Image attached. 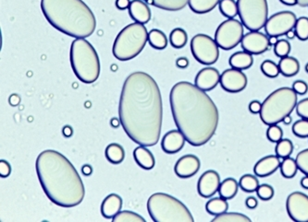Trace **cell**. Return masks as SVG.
<instances>
[{"instance_id":"cell-1","label":"cell","mask_w":308,"mask_h":222,"mask_svg":"<svg viewBox=\"0 0 308 222\" xmlns=\"http://www.w3.org/2000/svg\"><path fill=\"white\" fill-rule=\"evenodd\" d=\"M120 122L138 145H157L161 133L163 105L157 81L145 72H133L123 84L119 105Z\"/></svg>"},{"instance_id":"cell-2","label":"cell","mask_w":308,"mask_h":222,"mask_svg":"<svg viewBox=\"0 0 308 222\" xmlns=\"http://www.w3.org/2000/svg\"><path fill=\"white\" fill-rule=\"evenodd\" d=\"M171 113L190 145H205L214 136L220 122L219 109L205 91L188 81L178 82L170 94Z\"/></svg>"},{"instance_id":"cell-3","label":"cell","mask_w":308,"mask_h":222,"mask_svg":"<svg viewBox=\"0 0 308 222\" xmlns=\"http://www.w3.org/2000/svg\"><path fill=\"white\" fill-rule=\"evenodd\" d=\"M36 174L45 196L55 205L74 208L83 202L85 188L77 170L63 154L53 150L41 152Z\"/></svg>"},{"instance_id":"cell-4","label":"cell","mask_w":308,"mask_h":222,"mask_svg":"<svg viewBox=\"0 0 308 222\" xmlns=\"http://www.w3.org/2000/svg\"><path fill=\"white\" fill-rule=\"evenodd\" d=\"M41 10L55 29L74 38H87L97 27L93 11L83 0H41Z\"/></svg>"},{"instance_id":"cell-5","label":"cell","mask_w":308,"mask_h":222,"mask_svg":"<svg viewBox=\"0 0 308 222\" xmlns=\"http://www.w3.org/2000/svg\"><path fill=\"white\" fill-rule=\"evenodd\" d=\"M69 60L79 80L85 84L96 82L100 75V60L93 45L84 38H76L70 45Z\"/></svg>"},{"instance_id":"cell-6","label":"cell","mask_w":308,"mask_h":222,"mask_svg":"<svg viewBox=\"0 0 308 222\" xmlns=\"http://www.w3.org/2000/svg\"><path fill=\"white\" fill-rule=\"evenodd\" d=\"M298 103V94L293 88L282 87L270 93L262 103L260 118L265 125H278L291 116Z\"/></svg>"},{"instance_id":"cell-7","label":"cell","mask_w":308,"mask_h":222,"mask_svg":"<svg viewBox=\"0 0 308 222\" xmlns=\"http://www.w3.org/2000/svg\"><path fill=\"white\" fill-rule=\"evenodd\" d=\"M147 210L155 222L195 221L185 205L168 193L152 195L147 201Z\"/></svg>"},{"instance_id":"cell-8","label":"cell","mask_w":308,"mask_h":222,"mask_svg":"<svg viewBox=\"0 0 308 222\" xmlns=\"http://www.w3.org/2000/svg\"><path fill=\"white\" fill-rule=\"evenodd\" d=\"M148 42V33L145 24L132 23L117 34L113 44V55L120 61H129L142 52Z\"/></svg>"},{"instance_id":"cell-9","label":"cell","mask_w":308,"mask_h":222,"mask_svg":"<svg viewBox=\"0 0 308 222\" xmlns=\"http://www.w3.org/2000/svg\"><path fill=\"white\" fill-rule=\"evenodd\" d=\"M238 15L242 23L251 32L264 28L269 19L267 0H237Z\"/></svg>"},{"instance_id":"cell-10","label":"cell","mask_w":308,"mask_h":222,"mask_svg":"<svg viewBox=\"0 0 308 222\" xmlns=\"http://www.w3.org/2000/svg\"><path fill=\"white\" fill-rule=\"evenodd\" d=\"M191 51L194 58L200 64L211 66L220 58V46L214 39L206 34H196L191 41Z\"/></svg>"},{"instance_id":"cell-11","label":"cell","mask_w":308,"mask_h":222,"mask_svg":"<svg viewBox=\"0 0 308 222\" xmlns=\"http://www.w3.org/2000/svg\"><path fill=\"white\" fill-rule=\"evenodd\" d=\"M244 24L235 19L223 21L216 31L215 41L220 48L231 50L241 44L244 38Z\"/></svg>"},{"instance_id":"cell-12","label":"cell","mask_w":308,"mask_h":222,"mask_svg":"<svg viewBox=\"0 0 308 222\" xmlns=\"http://www.w3.org/2000/svg\"><path fill=\"white\" fill-rule=\"evenodd\" d=\"M297 21L296 15L292 11H280L269 18L265 25L266 34L269 36H282L290 30L294 29Z\"/></svg>"},{"instance_id":"cell-13","label":"cell","mask_w":308,"mask_h":222,"mask_svg":"<svg viewBox=\"0 0 308 222\" xmlns=\"http://www.w3.org/2000/svg\"><path fill=\"white\" fill-rule=\"evenodd\" d=\"M289 217L295 222H308V196L301 192L289 195L286 201Z\"/></svg>"},{"instance_id":"cell-14","label":"cell","mask_w":308,"mask_h":222,"mask_svg":"<svg viewBox=\"0 0 308 222\" xmlns=\"http://www.w3.org/2000/svg\"><path fill=\"white\" fill-rule=\"evenodd\" d=\"M248 83L245 73L240 69H227L220 76V85L226 92L238 93L244 91Z\"/></svg>"},{"instance_id":"cell-15","label":"cell","mask_w":308,"mask_h":222,"mask_svg":"<svg viewBox=\"0 0 308 222\" xmlns=\"http://www.w3.org/2000/svg\"><path fill=\"white\" fill-rule=\"evenodd\" d=\"M242 48L252 54H261L269 50V35L260 33L259 31L250 32L244 35V38L241 42Z\"/></svg>"},{"instance_id":"cell-16","label":"cell","mask_w":308,"mask_h":222,"mask_svg":"<svg viewBox=\"0 0 308 222\" xmlns=\"http://www.w3.org/2000/svg\"><path fill=\"white\" fill-rule=\"evenodd\" d=\"M220 184L219 173L209 170L201 175L197 184V191L202 198H210L217 192H219Z\"/></svg>"},{"instance_id":"cell-17","label":"cell","mask_w":308,"mask_h":222,"mask_svg":"<svg viewBox=\"0 0 308 222\" xmlns=\"http://www.w3.org/2000/svg\"><path fill=\"white\" fill-rule=\"evenodd\" d=\"M200 166V159L196 155H185L178 159L174 167V172L180 178H191L198 173Z\"/></svg>"},{"instance_id":"cell-18","label":"cell","mask_w":308,"mask_h":222,"mask_svg":"<svg viewBox=\"0 0 308 222\" xmlns=\"http://www.w3.org/2000/svg\"><path fill=\"white\" fill-rule=\"evenodd\" d=\"M220 75L219 70L214 68H205L201 69L196 75L195 84L201 90L209 92L214 90L220 83Z\"/></svg>"},{"instance_id":"cell-19","label":"cell","mask_w":308,"mask_h":222,"mask_svg":"<svg viewBox=\"0 0 308 222\" xmlns=\"http://www.w3.org/2000/svg\"><path fill=\"white\" fill-rule=\"evenodd\" d=\"M185 141V136L179 129L169 131L162 138V150L167 154H175L182 150Z\"/></svg>"},{"instance_id":"cell-20","label":"cell","mask_w":308,"mask_h":222,"mask_svg":"<svg viewBox=\"0 0 308 222\" xmlns=\"http://www.w3.org/2000/svg\"><path fill=\"white\" fill-rule=\"evenodd\" d=\"M281 161L277 155H269L259 159L254 167V174L259 177H268L279 169Z\"/></svg>"},{"instance_id":"cell-21","label":"cell","mask_w":308,"mask_h":222,"mask_svg":"<svg viewBox=\"0 0 308 222\" xmlns=\"http://www.w3.org/2000/svg\"><path fill=\"white\" fill-rule=\"evenodd\" d=\"M129 14L135 22L147 24L151 19V10L143 0H132L129 7Z\"/></svg>"},{"instance_id":"cell-22","label":"cell","mask_w":308,"mask_h":222,"mask_svg":"<svg viewBox=\"0 0 308 222\" xmlns=\"http://www.w3.org/2000/svg\"><path fill=\"white\" fill-rule=\"evenodd\" d=\"M123 198L116 193H111L104 199L101 205V214L103 217L111 219L123 208Z\"/></svg>"},{"instance_id":"cell-23","label":"cell","mask_w":308,"mask_h":222,"mask_svg":"<svg viewBox=\"0 0 308 222\" xmlns=\"http://www.w3.org/2000/svg\"><path fill=\"white\" fill-rule=\"evenodd\" d=\"M133 158L135 159L137 164L142 169L148 171L155 167V157L152 154L151 151L145 146L140 145V147H137L136 149L133 150Z\"/></svg>"},{"instance_id":"cell-24","label":"cell","mask_w":308,"mask_h":222,"mask_svg":"<svg viewBox=\"0 0 308 222\" xmlns=\"http://www.w3.org/2000/svg\"><path fill=\"white\" fill-rule=\"evenodd\" d=\"M253 63H254L253 54L246 51L236 52L230 57L229 60V64L231 68L240 70L248 69L253 66Z\"/></svg>"},{"instance_id":"cell-25","label":"cell","mask_w":308,"mask_h":222,"mask_svg":"<svg viewBox=\"0 0 308 222\" xmlns=\"http://www.w3.org/2000/svg\"><path fill=\"white\" fill-rule=\"evenodd\" d=\"M144 1L156 8L169 10V11H178L182 10L189 3V0H144Z\"/></svg>"},{"instance_id":"cell-26","label":"cell","mask_w":308,"mask_h":222,"mask_svg":"<svg viewBox=\"0 0 308 222\" xmlns=\"http://www.w3.org/2000/svg\"><path fill=\"white\" fill-rule=\"evenodd\" d=\"M279 67L280 73L285 77H294L300 71V63L298 60L289 55L280 59Z\"/></svg>"},{"instance_id":"cell-27","label":"cell","mask_w":308,"mask_h":222,"mask_svg":"<svg viewBox=\"0 0 308 222\" xmlns=\"http://www.w3.org/2000/svg\"><path fill=\"white\" fill-rule=\"evenodd\" d=\"M220 0H189V7L196 14H205L215 9Z\"/></svg>"},{"instance_id":"cell-28","label":"cell","mask_w":308,"mask_h":222,"mask_svg":"<svg viewBox=\"0 0 308 222\" xmlns=\"http://www.w3.org/2000/svg\"><path fill=\"white\" fill-rule=\"evenodd\" d=\"M106 158L108 161L112 164H120L122 163L125 158V151L122 146L117 143H111L107 147L106 151Z\"/></svg>"},{"instance_id":"cell-29","label":"cell","mask_w":308,"mask_h":222,"mask_svg":"<svg viewBox=\"0 0 308 222\" xmlns=\"http://www.w3.org/2000/svg\"><path fill=\"white\" fill-rule=\"evenodd\" d=\"M228 209H229V204L227 202V199L221 197L212 198L205 205L206 212L215 216L227 212Z\"/></svg>"},{"instance_id":"cell-30","label":"cell","mask_w":308,"mask_h":222,"mask_svg":"<svg viewBox=\"0 0 308 222\" xmlns=\"http://www.w3.org/2000/svg\"><path fill=\"white\" fill-rule=\"evenodd\" d=\"M239 184L233 178H227L220 184L219 193L220 197L225 198L227 200L232 199L238 193Z\"/></svg>"},{"instance_id":"cell-31","label":"cell","mask_w":308,"mask_h":222,"mask_svg":"<svg viewBox=\"0 0 308 222\" xmlns=\"http://www.w3.org/2000/svg\"><path fill=\"white\" fill-rule=\"evenodd\" d=\"M148 42L153 48L163 50L168 45V38L166 34L162 31L153 29L148 33Z\"/></svg>"},{"instance_id":"cell-32","label":"cell","mask_w":308,"mask_h":222,"mask_svg":"<svg viewBox=\"0 0 308 222\" xmlns=\"http://www.w3.org/2000/svg\"><path fill=\"white\" fill-rule=\"evenodd\" d=\"M279 169H280V173L284 178H294L299 170L296 159L290 158V157L283 159V160L281 161Z\"/></svg>"},{"instance_id":"cell-33","label":"cell","mask_w":308,"mask_h":222,"mask_svg":"<svg viewBox=\"0 0 308 222\" xmlns=\"http://www.w3.org/2000/svg\"><path fill=\"white\" fill-rule=\"evenodd\" d=\"M239 185L241 189L246 193H253L256 192L259 187V182L256 176L252 174H245L240 179Z\"/></svg>"},{"instance_id":"cell-34","label":"cell","mask_w":308,"mask_h":222,"mask_svg":"<svg viewBox=\"0 0 308 222\" xmlns=\"http://www.w3.org/2000/svg\"><path fill=\"white\" fill-rule=\"evenodd\" d=\"M170 42L174 48L181 49L184 47L188 42L187 33L181 28L173 30L170 35Z\"/></svg>"},{"instance_id":"cell-35","label":"cell","mask_w":308,"mask_h":222,"mask_svg":"<svg viewBox=\"0 0 308 222\" xmlns=\"http://www.w3.org/2000/svg\"><path fill=\"white\" fill-rule=\"evenodd\" d=\"M220 10L221 14L228 19H234L238 15V5L235 0H220Z\"/></svg>"},{"instance_id":"cell-36","label":"cell","mask_w":308,"mask_h":222,"mask_svg":"<svg viewBox=\"0 0 308 222\" xmlns=\"http://www.w3.org/2000/svg\"><path fill=\"white\" fill-rule=\"evenodd\" d=\"M294 151V144L288 138H282L277 143L275 148V152L279 158L286 159L293 154Z\"/></svg>"},{"instance_id":"cell-37","label":"cell","mask_w":308,"mask_h":222,"mask_svg":"<svg viewBox=\"0 0 308 222\" xmlns=\"http://www.w3.org/2000/svg\"><path fill=\"white\" fill-rule=\"evenodd\" d=\"M250 217L241 213L225 212L216 216L212 222H251Z\"/></svg>"},{"instance_id":"cell-38","label":"cell","mask_w":308,"mask_h":222,"mask_svg":"<svg viewBox=\"0 0 308 222\" xmlns=\"http://www.w3.org/2000/svg\"><path fill=\"white\" fill-rule=\"evenodd\" d=\"M113 222H146L147 220L137 213L124 210L120 211L117 215L112 218Z\"/></svg>"},{"instance_id":"cell-39","label":"cell","mask_w":308,"mask_h":222,"mask_svg":"<svg viewBox=\"0 0 308 222\" xmlns=\"http://www.w3.org/2000/svg\"><path fill=\"white\" fill-rule=\"evenodd\" d=\"M294 30L299 40L301 41L308 40V18L301 17L297 19Z\"/></svg>"},{"instance_id":"cell-40","label":"cell","mask_w":308,"mask_h":222,"mask_svg":"<svg viewBox=\"0 0 308 222\" xmlns=\"http://www.w3.org/2000/svg\"><path fill=\"white\" fill-rule=\"evenodd\" d=\"M260 68L264 75L271 78L278 77L280 73L279 65L274 63L271 60H265L264 62L261 64Z\"/></svg>"},{"instance_id":"cell-41","label":"cell","mask_w":308,"mask_h":222,"mask_svg":"<svg viewBox=\"0 0 308 222\" xmlns=\"http://www.w3.org/2000/svg\"><path fill=\"white\" fill-rule=\"evenodd\" d=\"M292 50L291 44L286 40H279L278 43L274 45V53L279 58L288 57Z\"/></svg>"},{"instance_id":"cell-42","label":"cell","mask_w":308,"mask_h":222,"mask_svg":"<svg viewBox=\"0 0 308 222\" xmlns=\"http://www.w3.org/2000/svg\"><path fill=\"white\" fill-rule=\"evenodd\" d=\"M293 132L298 137H308V120L302 118L301 120L296 121L293 126Z\"/></svg>"},{"instance_id":"cell-43","label":"cell","mask_w":308,"mask_h":222,"mask_svg":"<svg viewBox=\"0 0 308 222\" xmlns=\"http://www.w3.org/2000/svg\"><path fill=\"white\" fill-rule=\"evenodd\" d=\"M267 136L269 141L278 143L279 140H282L283 137V131L278 125H271L269 126L267 130Z\"/></svg>"},{"instance_id":"cell-44","label":"cell","mask_w":308,"mask_h":222,"mask_svg":"<svg viewBox=\"0 0 308 222\" xmlns=\"http://www.w3.org/2000/svg\"><path fill=\"white\" fill-rule=\"evenodd\" d=\"M257 197L263 201H269L272 199L274 197V189L271 185L264 184L259 185L258 189L256 190Z\"/></svg>"},{"instance_id":"cell-45","label":"cell","mask_w":308,"mask_h":222,"mask_svg":"<svg viewBox=\"0 0 308 222\" xmlns=\"http://www.w3.org/2000/svg\"><path fill=\"white\" fill-rule=\"evenodd\" d=\"M295 159L298 165V169L303 174L308 175V149L299 152Z\"/></svg>"},{"instance_id":"cell-46","label":"cell","mask_w":308,"mask_h":222,"mask_svg":"<svg viewBox=\"0 0 308 222\" xmlns=\"http://www.w3.org/2000/svg\"><path fill=\"white\" fill-rule=\"evenodd\" d=\"M296 113L300 117L303 119L308 120V98L303 99L297 103L296 105Z\"/></svg>"},{"instance_id":"cell-47","label":"cell","mask_w":308,"mask_h":222,"mask_svg":"<svg viewBox=\"0 0 308 222\" xmlns=\"http://www.w3.org/2000/svg\"><path fill=\"white\" fill-rule=\"evenodd\" d=\"M293 89L298 95H304L308 92L307 83L304 82L303 80H296L293 84Z\"/></svg>"},{"instance_id":"cell-48","label":"cell","mask_w":308,"mask_h":222,"mask_svg":"<svg viewBox=\"0 0 308 222\" xmlns=\"http://www.w3.org/2000/svg\"><path fill=\"white\" fill-rule=\"evenodd\" d=\"M11 173V166L7 160H0V175L2 178H6L10 176Z\"/></svg>"},{"instance_id":"cell-49","label":"cell","mask_w":308,"mask_h":222,"mask_svg":"<svg viewBox=\"0 0 308 222\" xmlns=\"http://www.w3.org/2000/svg\"><path fill=\"white\" fill-rule=\"evenodd\" d=\"M262 109V103L259 101H252L249 103V110L252 114H260Z\"/></svg>"},{"instance_id":"cell-50","label":"cell","mask_w":308,"mask_h":222,"mask_svg":"<svg viewBox=\"0 0 308 222\" xmlns=\"http://www.w3.org/2000/svg\"><path fill=\"white\" fill-rule=\"evenodd\" d=\"M131 2L130 0H116V7L119 10H123L129 9V7L131 5Z\"/></svg>"},{"instance_id":"cell-51","label":"cell","mask_w":308,"mask_h":222,"mask_svg":"<svg viewBox=\"0 0 308 222\" xmlns=\"http://www.w3.org/2000/svg\"><path fill=\"white\" fill-rule=\"evenodd\" d=\"M245 205H246V207H247V208H251V209H254V208H255L256 207H257L258 202H257L256 198H254V197H250V198H248L247 199H246V201H245Z\"/></svg>"},{"instance_id":"cell-52","label":"cell","mask_w":308,"mask_h":222,"mask_svg":"<svg viewBox=\"0 0 308 222\" xmlns=\"http://www.w3.org/2000/svg\"><path fill=\"white\" fill-rule=\"evenodd\" d=\"M176 66L178 68H186L189 66V60L188 58H180L177 59Z\"/></svg>"},{"instance_id":"cell-53","label":"cell","mask_w":308,"mask_h":222,"mask_svg":"<svg viewBox=\"0 0 308 222\" xmlns=\"http://www.w3.org/2000/svg\"><path fill=\"white\" fill-rule=\"evenodd\" d=\"M82 170H83V174L84 175H87V176L91 175V174L93 173V169H92V167L90 165H84Z\"/></svg>"},{"instance_id":"cell-54","label":"cell","mask_w":308,"mask_h":222,"mask_svg":"<svg viewBox=\"0 0 308 222\" xmlns=\"http://www.w3.org/2000/svg\"><path fill=\"white\" fill-rule=\"evenodd\" d=\"M279 1L286 6L298 5V0H279Z\"/></svg>"},{"instance_id":"cell-55","label":"cell","mask_w":308,"mask_h":222,"mask_svg":"<svg viewBox=\"0 0 308 222\" xmlns=\"http://www.w3.org/2000/svg\"><path fill=\"white\" fill-rule=\"evenodd\" d=\"M10 104H12V105H17V104H19L20 103V98L17 96V95H12V96L10 98Z\"/></svg>"},{"instance_id":"cell-56","label":"cell","mask_w":308,"mask_h":222,"mask_svg":"<svg viewBox=\"0 0 308 222\" xmlns=\"http://www.w3.org/2000/svg\"><path fill=\"white\" fill-rule=\"evenodd\" d=\"M300 184H301V185H302V187H303V188L308 190V175H306V176H304V177L302 178V180H301V183H300Z\"/></svg>"},{"instance_id":"cell-57","label":"cell","mask_w":308,"mask_h":222,"mask_svg":"<svg viewBox=\"0 0 308 222\" xmlns=\"http://www.w3.org/2000/svg\"><path fill=\"white\" fill-rule=\"evenodd\" d=\"M286 37L288 39H294L296 36V33H295V30H290L287 34H285Z\"/></svg>"},{"instance_id":"cell-58","label":"cell","mask_w":308,"mask_h":222,"mask_svg":"<svg viewBox=\"0 0 308 222\" xmlns=\"http://www.w3.org/2000/svg\"><path fill=\"white\" fill-rule=\"evenodd\" d=\"M269 44L270 45H275V44L278 43V37L277 36H269Z\"/></svg>"},{"instance_id":"cell-59","label":"cell","mask_w":308,"mask_h":222,"mask_svg":"<svg viewBox=\"0 0 308 222\" xmlns=\"http://www.w3.org/2000/svg\"><path fill=\"white\" fill-rule=\"evenodd\" d=\"M63 134L66 135V136H69V135H72L73 134V130H72V128L69 127V126H66L65 128L63 129Z\"/></svg>"},{"instance_id":"cell-60","label":"cell","mask_w":308,"mask_h":222,"mask_svg":"<svg viewBox=\"0 0 308 222\" xmlns=\"http://www.w3.org/2000/svg\"><path fill=\"white\" fill-rule=\"evenodd\" d=\"M292 121H293V119H292V117H291V116H286V117L284 118L283 121H282V122H283L285 125H291Z\"/></svg>"},{"instance_id":"cell-61","label":"cell","mask_w":308,"mask_h":222,"mask_svg":"<svg viewBox=\"0 0 308 222\" xmlns=\"http://www.w3.org/2000/svg\"><path fill=\"white\" fill-rule=\"evenodd\" d=\"M298 5L301 7H308V0H298Z\"/></svg>"},{"instance_id":"cell-62","label":"cell","mask_w":308,"mask_h":222,"mask_svg":"<svg viewBox=\"0 0 308 222\" xmlns=\"http://www.w3.org/2000/svg\"><path fill=\"white\" fill-rule=\"evenodd\" d=\"M111 124H112L113 127H117V126H119V124H117V119H115V118L112 119V121H111Z\"/></svg>"},{"instance_id":"cell-63","label":"cell","mask_w":308,"mask_h":222,"mask_svg":"<svg viewBox=\"0 0 308 222\" xmlns=\"http://www.w3.org/2000/svg\"><path fill=\"white\" fill-rule=\"evenodd\" d=\"M305 71L308 73V63L306 64V66H305Z\"/></svg>"}]
</instances>
